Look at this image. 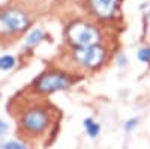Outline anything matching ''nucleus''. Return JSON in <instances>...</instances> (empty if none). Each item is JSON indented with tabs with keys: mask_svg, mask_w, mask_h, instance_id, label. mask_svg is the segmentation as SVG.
Returning <instances> with one entry per match:
<instances>
[{
	"mask_svg": "<svg viewBox=\"0 0 150 149\" xmlns=\"http://www.w3.org/2000/svg\"><path fill=\"white\" fill-rule=\"evenodd\" d=\"M92 12L101 20H111L119 9V0H89Z\"/></svg>",
	"mask_w": 150,
	"mask_h": 149,
	"instance_id": "423d86ee",
	"label": "nucleus"
},
{
	"mask_svg": "<svg viewBox=\"0 0 150 149\" xmlns=\"http://www.w3.org/2000/svg\"><path fill=\"white\" fill-rule=\"evenodd\" d=\"M30 95L27 98L15 96L11 103L15 104V108L9 107V113L17 120L18 137L29 145H42L53 133V127L57 123L59 110L45 101L42 93H38L29 89Z\"/></svg>",
	"mask_w": 150,
	"mask_h": 149,
	"instance_id": "f257e3e1",
	"label": "nucleus"
},
{
	"mask_svg": "<svg viewBox=\"0 0 150 149\" xmlns=\"http://www.w3.org/2000/svg\"><path fill=\"white\" fill-rule=\"evenodd\" d=\"M71 59L83 71H95L107 60V50L101 44L87 47H72Z\"/></svg>",
	"mask_w": 150,
	"mask_h": 149,
	"instance_id": "20e7f679",
	"label": "nucleus"
},
{
	"mask_svg": "<svg viewBox=\"0 0 150 149\" xmlns=\"http://www.w3.org/2000/svg\"><path fill=\"white\" fill-rule=\"evenodd\" d=\"M75 81H77V78H74L72 74L59 71V69H51V71H45L39 77H36L30 86V89H33L38 93L48 95L57 91L68 89Z\"/></svg>",
	"mask_w": 150,
	"mask_h": 149,
	"instance_id": "7ed1b4c3",
	"label": "nucleus"
},
{
	"mask_svg": "<svg viewBox=\"0 0 150 149\" xmlns=\"http://www.w3.org/2000/svg\"><path fill=\"white\" fill-rule=\"evenodd\" d=\"M138 59L143 62V63H150V48L144 47L138 51Z\"/></svg>",
	"mask_w": 150,
	"mask_h": 149,
	"instance_id": "9d476101",
	"label": "nucleus"
},
{
	"mask_svg": "<svg viewBox=\"0 0 150 149\" xmlns=\"http://www.w3.org/2000/svg\"><path fill=\"white\" fill-rule=\"evenodd\" d=\"M84 130H86L87 135H90L92 139H95L99 134V131H101V125L98 122H95L92 118H87V119H84Z\"/></svg>",
	"mask_w": 150,
	"mask_h": 149,
	"instance_id": "0eeeda50",
	"label": "nucleus"
},
{
	"mask_svg": "<svg viewBox=\"0 0 150 149\" xmlns=\"http://www.w3.org/2000/svg\"><path fill=\"white\" fill-rule=\"evenodd\" d=\"M137 123H138V119H137V118L129 119L126 123H125V130H126V131H132V130L137 127Z\"/></svg>",
	"mask_w": 150,
	"mask_h": 149,
	"instance_id": "9b49d317",
	"label": "nucleus"
},
{
	"mask_svg": "<svg viewBox=\"0 0 150 149\" xmlns=\"http://www.w3.org/2000/svg\"><path fill=\"white\" fill-rule=\"evenodd\" d=\"M14 65H15V59L12 57V56L6 54V56H3V57H0V69L6 71V69L14 68Z\"/></svg>",
	"mask_w": 150,
	"mask_h": 149,
	"instance_id": "6e6552de",
	"label": "nucleus"
},
{
	"mask_svg": "<svg viewBox=\"0 0 150 149\" xmlns=\"http://www.w3.org/2000/svg\"><path fill=\"white\" fill-rule=\"evenodd\" d=\"M65 36L72 47H87L101 42V32L89 21H74L66 27Z\"/></svg>",
	"mask_w": 150,
	"mask_h": 149,
	"instance_id": "39448f33",
	"label": "nucleus"
},
{
	"mask_svg": "<svg viewBox=\"0 0 150 149\" xmlns=\"http://www.w3.org/2000/svg\"><path fill=\"white\" fill-rule=\"evenodd\" d=\"M41 38H42V32H41V30H35V32H32V33H30V36L27 38V42H26V44H27L29 47L36 45L38 42L41 41Z\"/></svg>",
	"mask_w": 150,
	"mask_h": 149,
	"instance_id": "1a4fd4ad",
	"label": "nucleus"
},
{
	"mask_svg": "<svg viewBox=\"0 0 150 149\" xmlns=\"http://www.w3.org/2000/svg\"><path fill=\"white\" fill-rule=\"evenodd\" d=\"M30 15L18 5H9L0 9V39H15L30 26Z\"/></svg>",
	"mask_w": 150,
	"mask_h": 149,
	"instance_id": "f03ea898",
	"label": "nucleus"
}]
</instances>
